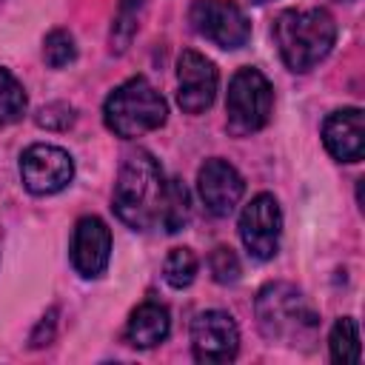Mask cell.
Segmentation results:
<instances>
[{"mask_svg": "<svg viewBox=\"0 0 365 365\" xmlns=\"http://www.w3.org/2000/svg\"><path fill=\"white\" fill-rule=\"evenodd\" d=\"M208 268H211V277L220 282V285H234L240 279V259L231 248L220 245L211 251L208 257Z\"/></svg>", "mask_w": 365, "mask_h": 365, "instance_id": "obj_21", "label": "cell"}, {"mask_svg": "<svg viewBox=\"0 0 365 365\" xmlns=\"http://www.w3.org/2000/svg\"><path fill=\"white\" fill-rule=\"evenodd\" d=\"M54 331H57V308H48V311L40 317L37 328L31 331V336H29L31 348H43V345H48V342L54 339Z\"/></svg>", "mask_w": 365, "mask_h": 365, "instance_id": "obj_23", "label": "cell"}, {"mask_svg": "<svg viewBox=\"0 0 365 365\" xmlns=\"http://www.w3.org/2000/svg\"><path fill=\"white\" fill-rule=\"evenodd\" d=\"M240 237L251 257L271 259L279 251L282 211L274 194H257L240 214Z\"/></svg>", "mask_w": 365, "mask_h": 365, "instance_id": "obj_8", "label": "cell"}, {"mask_svg": "<svg viewBox=\"0 0 365 365\" xmlns=\"http://www.w3.org/2000/svg\"><path fill=\"white\" fill-rule=\"evenodd\" d=\"M336 23L325 9H288L274 20V43L291 71H311L328 57Z\"/></svg>", "mask_w": 365, "mask_h": 365, "instance_id": "obj_2", "label": "cell"}, {"mask_svg": "<svg viewBox=\"0 0 365 365\" xmlns=\"http://www.w3.org/2000/svg\"><path fill=\"white\" fill-rule=\"evenodd\" d=\"M197 265L200 262H197V254L191 248H171L168 257H165V262H163V277H165V282L171 288L182 291V288H188L194 282Z\"/></svg>", "mask_w": 365, "mask_h": 365, "instance_id": "obj_19", "label": "cell"}, {"mask_svg": "<svg viewBox=\"0 0 365 365\" xmlns=\"http://www.w3.org/2000/svg\"><path fill=\"white\" fill-rule=\"evenodd\" d=\"M254 3H271V0H254Z\"/></svg>", "mask_w": 365, "mask_h": 365, "instance_id": "obj_24", "label": "cell"}, {"mask_svg": "<svg viewBox=\"0 0 365 365\" xmlns=\"http://www.w3.org/2000/svg\"><path fill=\"white\" fill-rule=\"evenodd\" d=\"M191 348L200 362H231L240 351V331L231 314L202 311L191 322Z\"/></svg>", "mask_w": 365, "mask_h": 365, "instance_id": "obj_10", "label": "cell"}, {"mask_svg": "<svg viewBox=\"0 0 365 365\" xmlns=\"http://www.w3.org/2000/svg\"><path fill=\"white\" fill-rule=\"evenodd\" d=\"M168 180L163 177L160 163L148 151H134L120 165L117 182H114V211L117 217L134 228L148 231L160 225V211L165 200Z\"/></svg>", "mask_w": 365, "mask_h": 365, "instance_id": "obj_1", "label": "cell"}, {"mask_svg": "<svg viewBox=\"0 0 365 365\" xmlns=\"http://www.w3.org/2000/svg\"><path fill=\"white\" fill-rule=\"evenodd\" d=\"M257 325L265 339L282 342V345H299L308 342L319 325L314 308L302 297V291L291 282H268L259 288L257 302Z\"/></svg>", "mask_w": 365, "mask_h": 365, "instance_id": "obj_3", "label": "cell"}, {"mask_svg": "<svg viewBox=\"0 0 365 365\" xmlns=\"http://www.w3.org/2000/svg\"><path fill=\"white\" fill-rule=\"evenodd\" d=\"M322 143L328 154L339 163H356L365 151V117L362 108H339L331 111L322 123Z\"/></svg>", "mask_w": 365, "mask_h": 365, "instance_id": "obj_13", "label": "cell"}, {"mask_svg": "<svg viewBox=\"0 0 365 365\" xmlns=\"http://www.w3.org/2000/svg\"><path fill=\"white\" fill-rule=\"evenodd\" d=\"M145 0H120L117 3V14L111 23V51H125L137 26H140V14H143Z\"/></svg>", "mask_w": 365, "mask_h": 365, "instance_id": "obj_18", "label": "cell"}, {"mask_svg": "<svg viewBox=\"0 0 365 365\" xmlns=\"http://www.w3.org/2000/svg\"><path fill=\"white\" fill-rule=\"evenodd\" d=\"M171 331V317H168V308L160 305V302H143L131 311V319H128V328H125V336L134 348H154L160 342H165Z\"/></svg>", "mask_w": 365, "mask_h": 365, "instance_id": "obj_14", "label": "cell"}, {"mask_svg": "<svg viewBox=\"0 0 365 365\" xmlns=\"http://www.w3.org/2000/svg\"><path fill=\"white\" fill-rule=\"evenodd\" d=\"M26 106H29V97L23 83L6 66H0V128L17 123L26 114Z\"/></svg>", "mask_w": 365, "mask_h": 365, "instance_id": "obj_17", "label": "cell"}, {"mask_svg": "<svg viewBox=\"0 0 365 365\" xmlns=\"http://www.w3.org/2000/svg\"><path fill=\"white\" fill-rule=\"evenodd\" d=\"M339 3H354V0H339Z\"/></svg>", "mask_w": 365, "mask_h": 365, "instance_id": "obj_25", "label": "cell"}, {"mask_svg": "<svg viewBox=\"0 0 365 365\" xmlns=\"http://www.w3.org/2000/svg\"><path fill=\"white\" fill-rule=\"evenodd\" d=\"M274 108V88L259 68H240L228 83L225 125L234 137H248L268 125Z\"/></svg>", "mask_w": 365, "mask_h": 365, "instance_id": "obj_5", "label": "cell"}, {"mask_svg": "<svg viewBox=\"0 0 365 365\" xmlns=\"http://www.w3.org/2000/svg\"><path fill=\"white\" fill-rule=\"evenodd\" d=\"M191 220V197L188 188L180 180H168L165 185V200H163V211H160V228L168 234H177L188 225Z\"/></svg>", "mask_w": 365, "mask_h": 365, "instance_id": "obj_15", "label": "cell"}, {"mask_svg": "<svg viewBox=\"0 0 365 365\" xmlns=\"http://www.w3.org/2000/svg\"><path fill=\"white\" fill-rule=\"evenodd\" d=\"M188 20L200 37L220 48H242L251 37V20L231 0H194Z\"/></svg>", "mask_w": 365, "mask_h": 365, "instance_id": "obj_6", "label": "cell"}, {"mask_svg": "<svg viewBox=\"0 0 365 365\" xmlns=\"http://www.w3.org/2000/svg\"><path fill=\"white\" fill-rule=\"evenodd\" d=\"M217 66L200 51L185 48L177 60V103L185 114H202L217 97Z\"/></svg>", "mask_w": 365, "mask_h": 365, "instance_id": "obj_9", "label": "cell"}, {"mask_svg": "<svg viewBox=\"0 0 365 365\" xmlns=\"http://www.w3.org/2000/svg\"><path fill=\"white\" fill-rule=\"evenodd\" d=\"M20 177H23V185L31 194L48 197V194L63 191L71 182V177H74V160L60 145L34 143L20 157Z\"/></svg>", "mask_w": 365, "mask_h": 365, "instance_id": "obj_7", "label": "cell"}, {"mask_svg": "<svg viewBox=\"0 0 365 365\" xmlns=\"http://www.w3.org/2000/svg\"><path fill=\"white\" fill-rule=\"evenodd\" d=\"M74 120H77V114L68 103H48L37 111V125H43L48 131H66L74 125Z\"/></svg>", "mask_w": 365, "mask_h": 365, "instance_id": "obj_22", "label": "cell"}, {"mask_svg": "<svg viewBox=\"0 0 365 365\" xmlns=\"http://www.w3.org/2000/svg\"><path fill=\"white\" fill-rule=\"evenodd\" d=\"M74 57H77L74 37L66 29H51L46 34V40H43V60H46V66L63 68V66L74 63Z\"/></svg>", "mask_w": 365, "mask_h": 365, "instance_id": "obj_20", "label": "cell"}, {"mask_svg": "<svg viewBox=\"0 0 365 365\" xmlns=\"http://www.w3.org/2000/svg\"><path fill=\"white\" fill-rule=\"evenodd\" d=\"M71 265L80 277L94 279L108 268L111 259V231L100 217H83L71 234Z\"/></svg>", "mask_w": 365, "mask_h": 365, "instance_id": "obj_12", "label": "cell"}, {"mask_svg": "<svg viewBox=\"0 0 365 365\" xmlns=\"http://www.w3.org/2000/svg\"><path fill=\"white\" fill-rule=\"evenodd\" d=\"M197 188H200V197L205 202V208L214 214V217H228L237 202L242 200L245 194V182L240 177V171L214 157V160H205L197 171Z\"/></svg>", "mask_w": 365, "mask_h": 365, "instance_id": "obj_11", "label": "cell"}, {"mask_svg": "<svg viewBox=\"0 0 365 365\" xmlns=\"http://www.w3.org/2000/svg\"><path fill=\"white\" fill-rule=\"evenodd\" d=\"M165 117H168V106L145 77L125 80L108 94L103 106V120L108 131H114L123 140H134L160 128Z\"/></svg>", "mask_w": 365, "mask_h": 365, "instance_id": "obj_4", "label": "cell"}, {"mask_svg": "<svg viewBox=\"0 0 365 365\" xmlns=\"http://www.w3.org/2000/svg\"><path fill=\"white\" fill-rule=\"evenodd\" d=\"M331 359L339 365H356L362 359V345H359V328L351 317H342L334 322L331 336H328Z\"/></svg>", "mask_w": 365, "mask_h": 365, "instance_id": "obj_16", "label": "cell"}]
</instances>
